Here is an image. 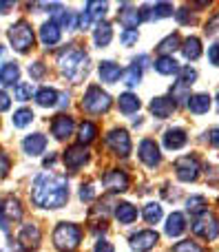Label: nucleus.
Returning <instances> with one entry per match:
<instances>
[{"label":"nucleus","mask_w":219,"mask_h":252,"mask_svg":"<svg viewBox=\"0 0 219 252\" xmlns=\"http://www.w3.org/2000/svg\"><path fill=\"white\" fill-rule=\"evenodd\" d=\"M175 175L182 182H195L199 177V161L195 157L186 155L175 161Z\"/></svg>","instance_id":"8"},{"label":"nucleus","mask_w":219,"mask_h":252,"mask_svg":"<svg viewBox=\"0 0 219 252\" xmlns=\"http://www.w3.org/2000/svg\"><path fill=\"white\" fill-rule=\"evenodd\" d=\"M186 104H188L190 113L202 115V113H206V111L211 109V97H208L206 93H197V95H190Z\"/></svg>","instance_id":"23"},{"label":"nucleus","mask_w":219,"mask_h":252,"mask_svg":"<svg viewBox=\"0 0 219 252\" xmlns=\"http://www.w3.org/2000/svg\"><path fill=\"white\" fill-rule=\"evenodd\" d=\"M73 128H75V122L73 118L69 115H56L51 122V133L56 135V139H66L73 135Z\"/></svg>","instance_id":"13"},{"label":"nucleus","mask_w":219,"mask_h":252,"mask_svg":"<svg viewBox=\"0 0 219 252\" xmlns=\"http://www.w3.org/2000/svg\"><path fill=\"white\" fill-rule=\"evenodd\" d=\"M13 2H0V13H7V9H11Z\"/></svg>","instance_id":"52"},{"label":"nucleus","mask_w":219,"mask_h":252,"mask_svg":"<svg viewBox=\"0 0 219 252\" xmlns=\"http://www.w3.org/2000/svg\"><path fill=\"white\" fill-rule=\"evenodd\" d=\"M35 102H38L40 106H56L58 104V91L56 89H49V87H44V89H40L38 93H35Z\"/></svg>","instance_id":"30"},{"label":"nucleus","mask_w":219,"mask_h":252,"mask_svg":"<svg viewBox=\"0 0 219 252\" xmlns=\"http://www.w3.org/2000/svg\"><path fill=\"white\" fill-rule=\"evenodd\" d=\"M102 184H104V188L109 192H124L128 188V177L124 170H109V173H104V177H102Z\"/></svg>","instance_id":"11"},{"label":"nucleus","mask_w":219,"mask_h":252,"mask_svg":"<svg viewBox=\"0 0 219 252\" xmlns=\"http://www.w3.org/2000/svg\"><path fill=\"white\" fill-rule=\"evenodd\" d=\"M113 38V29H111L109 22H97L95 27V33H93V40H95L97 47H106Z\"/></svg>","instance_id":"29"},{"label":"nucleus","mask_w":219,"mask_h":252,"mask_svg":"<svg viewBox=\"0 0 219 252\" xmlns=\"http://www.w3.org/2000/svg\"><path fill=\"white\" fill-rule=\"evenodd\" d=\"M31 199L40 208H62L69 201V184H66V177L42 173L33 182Z\"/></svg>","instance_id":"1"},{"label":"nucleus","mask_w":219,"mask_h":252,"mask_svg":"<svg viewBox=\"0 0 219 252\" xmlns=\"http://www.w3.org/2000/svg\"><path fill=\"white\" fill-rule=\"evenodd\" d=\"M58 66L71 82H82L89 73V56L78 44H69L58 53Z\"/></svg>","instance_id":"2"},{"label":"nucleus","mask_w":219,"mask_h":252,"mask_svg":"<svg viewBox=\"0 0 219 252\" xmlns=\"http://www.w3.org/2000/svg\"><path fill=\"white\" fill-rule=\"evenodd\" d=\"M0 213H4V221H18L22 217V208H20V201L16 197H7L4 204L0 206Z\"/></svg>","instance_id":"22"},{"label":"nucleus","mask_w":219,"mask_h":252,"mask_svg":"<svg viewBox=\"0 0 219 252\" xmlns=\"http://www.w3.org/2000/svg\"><path fill=\"white\" fill-rule=\"evenodd\" d=\"M40 40H42L44 47H53V44H58L60 42V27H58L53 20L44 22V25L40 27Z\"/></svg>","instance_id":"18"},{"label":"nucleus","mask_w":219,"mask_h":252,"mask_svg":"<svg viewBox=\"0 0 219 252\" xmlns=\"http://www.w3.org/2000/svg\"><path fill=\"white\" fill-rule=\"evenodd\" d=\"M173 252H204L202 246H197L195 241H180V244L173 248Z\"/></svg>","instance_id":"42"},{"label":"nucleus","mask_w":219,"mask_h":252,"mask_svg":"<svg viewBox=\"0 0 219 252\" xmlns=\"http://www.w3.org/2000/svg\"><path fill=\"white\" fill-rule=\"evenodd\" d=\"M93 252H115V248H113V244H109V241H97L95 244V250Z\"/></svg>","instance_id":"49"},{"label":"nucleus","mask_w":219,"mask_h":252,"mask_svg":"<svg viewBox=\"0 0 219 252\" xmlns=\"http://www.w3.org/2000/svg\"><path fill=\"white\" fill-rule=\"evenodd\" d=\"M22 148H25L27 155L31 157H38L40 153L47 148V137H44L42 133H33V135H27L25 139H22Z\"/></svg>","instance_id":"15"},{"label":"nucleus","mask_w":219,"mask_h":252,"mask_svg":"<svg viewBox=\"0 0 219 252\" xmlns=\"http://www.w3.org/2000/svg\"><path fill=\"white\" fill-rule=\"evenodd\" d=\"M184 230H186L184 215H182V213H173L171 217L166 219V235L168 237H180Z\"/></svg>","instance_id":"25"},{"label":"nucleus","mask_w":219,"mask_h":252,"mask_svg":"<svg viewBox=\"0 0 219 252\" xmlns=\"http://www.w3.org/2000/svg\"><path fill=\"white\" fill-rule=\"evenodd\" d=\"M120 40H122L124 47H131V44H135V42H137V31H124L122 38H120Z\"/></svg>","instance_id":"45"},{"label":"nucleus","mask_w":219,"mask_h":252,"mask_svg":"<svg viewBox=\"0 0 219 252\" xmlns=\"http://www.w3.org/2000/svg\"><path fill=\"white\" fill-rule=\"evenodd\" d=\"M208 139H211L213 146H219V128H213L211 133H208Z\"/></svg>","instance_id":"51"},{"label":"nucleus","mask_w":219,"mask_h":252,"mask_svg":"<svg viewBox=\"0 0 219 252\" xmlns=\"http://www.w3.org/2000/svg\"><path fill=\"white\" fill-rule=\"evenodd\" d=\"M11 120H13V126H16V128H25L27 124H31L33 113H31V109H18Z\"/></svg>","instance_id":"37"},{"label":"nucleus","mask_w":219,"mask_h":252,"mask_svg":"<svg viewBox=\"0 0 219 252\" xmlns=\"http://www.w3.org/2000/svg\"><path fill=\"white\" fill-rule=\"evenodd\" d=\"M155 71L162 75H173L180 71V64L173 60V56H159L157 60H155Z\"/></svg>","instance_id":"27"},{"label":"nucleus","mask_w":219,"mask_h":252,"mask_svg":"<svg viewBox=\"0 0 219 252\" xmlns=\"http://www.w3.org/2000/svg\"><path fill=\"white\" fill-rule=\"evenodd\" d=\"M173 109H175V104H173L171 97H155V100L151 102V111H153V115L159 120H166L168 115L173 113Z\"/></svg>","instance_id":"20"},{"label":"nucleus","mask_w":219,"mask_h":252,"mask_svg":"<svg viewBox=\"0 0 219 252\" xmlns=\"http://www.w3.org/2000/svg\"><path fill=\"white\" fill-rule=\"evenodd\" d=\"M157 241H159V235L155 230H140V232H135V235L131 237V246L135 250H140V252L153 250Z\"/></svg>","instance_id":"12"},{"label":"nucleus","mask_w":219,"mask_h":252,"mask_svg":"<svg viewBox=\"0 0 219 252\" xmlns=\"http://www.w3.org/2000/svg\"><path fill=\"white\" fill-rule=\"evenodd\" d=\"M82 109L93 115L106 113V111L111 109V95L102 91L100 87H89L82 97Z\"/></svg>","instance_id":"5"},{"label":"nucleus","mask_w":219,"mask_h":252,"mask_svg":"<svg viewBox=\"0 0 219 252\" xmlns=\"http://www.w3.org/2000/svg\"><path fill=\"white\" fill-rule=\"evenodd\" d=\"M208 60L215 66H219V44H213V47L208 49Z\"/></svg>","instance_id":"48"},{"label":"nucleus","mask_w":219,"mask_h":252,"mask_svg":"<svg viewBox=\"0 0 219 252\" xmlns=\"http://www.w3.org/2000/svg\"><path fill=\"white\" fill-rule=\"evenodd\" d=\"M29 73H31V78H42L44 75V64L42 62H33V64L29 66Z\"/></svg>","instance_id":"47"},{"label":"nucleus","mask_w":219,"mask_h":252,"mask_svg":"<svg viewBox=\"0 0 219 252\" xmlns=\"http://www.w3.org/2000/svg\"><path fill=\"white\" fill-rule=\"evenodd\" d=\"M80 199L82 201H93L95 199V190H93L91 184H82V186H80Z\"/></svg>","instance_id":"43"},{"label":"nucleus","mask_w":219,"mask_h":252,"mask_svg":"<svg viewBox=\"0 0 219 252\" xmlns=\"http://www.w3.org/2000/svg\"><path fill=\"white\" fill-rule=\"evenodd\" d=\"M177 73H180V82L186 84V87H188V84H193L195 80H197V71L190 69V66H184V69H180Z\"/></svg>","instance_id":"41"},{"label":"nucleus","mask_w":219,"mask_h":252,"mask_svg":"<svg viewBox=\"0 0 219 252\" xmlns=\"http://www.w3.org/2000/svg\"><path fill=\"white\" fill-rule=\"evenodd\" d=\"M168 16H173V4H168V2H157L155 7L140 9L142 20H159V18H168Z\"/></svg>","instance_id":"14"},{"label":"nucleus","mask_w":219,"mask_h":252,"mask_svg":"<svg viewBox=\"0 0 219 252\" xmlns=\"http://www.w3.org/2000/svg\"><path fill=\"white\" fill-rule=\"evenodd\" d=\"M175 49H180V35H177V33L166 35V38L157 44V51L162 53V56H168V53L175 51Z\"/></svg>","instance_id":"34"},{"label":"nucleus","mask_w":219,"mask_h":252,"mask_svg":"<svg viewBox=\"0 0 219 252\" xmlns=\"http://www.w3.org/2000/svg\"><path fill=\"white\" fill-rule=\"evenodd\" d=\"M106 144L111 146V151L118 153V155L126 157L131 153V137H128V130L124 128H113L106 135Z\"/></svg>","instance_id":"7"},{"label":"nucleus","mask_w":219,"mask_h":252,"mask_svg":"<svg viewBox=\"0 0 219 252\" xmlns=\"http://www.w3.org/2000/svg\"><path fill=\"white\" fill-rule=\"evenodd\" d=\"M31 93H33V87L27 82H18L16 89H13V95H16V100H20V102L31 100Z\"/></svg>","instance_id":"39"},{"label":"nucleus","mask_w":219,"mask_h":252,"mask_svg":"<svg viewBox=\"0 0 219 252\" xmlns=\"http://www.w3.org/2000/svg\"><path fill=\"white\" fill-rule=\"evenodd\" d=\"M82 241V230H80L75 223H69V221H62L56 226L53 230V246L62 252H71L75 250Z\"/></svg>","instance_id":"3"},{"label":"nucleus","mask_w":219,"mask_h":252,"mask_svg":"<svg viewBox=\"0 0 219 252\" xmlns=\"http://www.w3.org/2000/svg\"><path fill=\"white\" fill-rule=\"evenodd\" d=\"M118 106H120V111H122V113L131 115V113H135V111L140 109L142 102L137 100V95H133V93H122V95H120V100H118Z\"/></svg>","instance_id":"28"},{"label":"nucleus","mask_w":219,"mask_h":252,"mask_svg":"<svg viewBox=\"0 0 219 252\" xmlns=\"http://www.w3.org/2000/svg\"><path fill=\"white\" fill-rule=\"evenodd\" d=\"M144 219L149 223H157L159 219H162V206L159 204H149L144 208Z\"/></svg>","instance_id":"40"},{"label":"nucleus","mask_w":219,"mask_h":252,"mask_svg":"<svg viewBox=\"0 0 219 252\" xmlns=\"http://www.w3.org/2000/svg\"><path fill=\"white\" fill-rule=\"evenodd\" d=\"M193 232L197 237H202V239H206V241L217 239V235H219V219L213 213L199 215V217L195 219V223H193Z\"/></svg>","instance_id":"6"},{"label":"nucleus","mask_w":219,"mask_h":252,"mask_svg":"<svg viewBox=\"0 0 219 252\" xmlns=\"http://www.w3.org/2000/svg\"><path fill=\"white\" fill-rule=\"evenodd\" d=\"M182 49H184V56L188 58V60H197V58L202 56V42H199V38H186Z\"/></svg>","instance_id":"33"},{"label":"nucleus","mask_w":219,"mask_h":252,"mask_svg":"<svg viewBox=\"0 0 219 252\" xmlns=\"http://www.w3.org/2000/svg\"><path fill=\"white\" fill-rule=\"evenodd\" d=\"M204 31H206V35H219V16L213 18V20L206 25V29H204Z\"/></svg>","instance_id":"46"},{"label":"nucleus","mask_w":219,"mask_h":252,"mask_svg":"<svg viewBox=\"0 0 219 252\" xmlns=\"http://www.w3.org/2000/svg\"><path fill=\"white\" fill-rule=\"evenodd\" d=\"M9 106H11V97H9L4 91H0V111H7Z\"/></svg>","instance_id":"50"},{"label":"nucleus","mask_w":219,"mask_h":252,"mask_svg":"<svg viewBox=\"0 0 219 252\" xmlns=\"http://www.w3.org/2000/svg\"><path fill=\"white\" fill-rule=\"evenodd\" d=\"M9 170H11V159H9L7 153L0 151V177H7Z\"/></svg>","instance_id":"44"},{"label":"nucleus","mask_w":219,"mask_h":252,"mask_svg":"<svg viewBox=\"0 0 219 252\" xmlns=\"http://www.w3.org/2000/svg\"><path fill=\"white\" fill-rule=\"evenodd\" d=\"M95 135H97V126L93 124V122H82L80 124V130H78V139H80V144H91L93 139H95Z\"/></svg>","instance_id":"32"},{"label":"nucleus","mask_w":219,"mask_h":252,"mask_svg":"<svg viewBox=\"0 0 219 252\" xmlns=\"http://www.w3.org/2000/svg\"><path fill=\"white\" fill-rule=\"evenodd\" d=\"M186 210H188L190 215H204V210H206V199H204V197H190L188 204H186Z\"/></svg>","instance_id":"38"},{"label":"nucleus","mask_w":219,"mask_h":252,"mask_svg":"<svg viewBox=\"0 0 219 252\" xmlns=\"http://www.w3.org/2000/svg\"><path fill=\"white\" fill-rule=\"evenodd\" d=\"M118 20L126 31H137V25L142 22V18H140V11H137V9L124 4V7L120 9V13H118Z\"/></svg>","instance_id":"16"},{"label":"nucleus","mask_w":219,"mask_h":252,"mask_svg":"<svg viewBox=\"0 0 219 252\" xmlns=\"http://www.w3.org/2000/svg\"><path fill=\"white\" fill-rule=\"evenodd\" d=\"M120 75H122V69H120V64H115V62L106 60L100 64V80L106 84H115L120 80Z\"/></svg>","instance_id":"21"},{"label":"nucleus","mask_w":219,"mask_h":252,"mask_svg":"<svg viewBox=\"0 0 219 252\" xmlns=\"http://www.w3.org/2000/svg\"><path fill=\"white\" fill-rule=\"evenodd\" d=\"M186 133L182 128H171L166 130V135H164V146L171 148V151H177V148H182L186 144Z\"/></svg>","instance_id":"24"},{"label":"nucleus","mask_w":219,"mask_h":252,"mask_svg":"<svg viewBox=\"0 0 219 252\" xmlns=\"http://www.w3.org/2000/svg\"><path fill=\"white\" fill-rule=\"evenodd\" d=\"M217 111H219V95H217Z\"/></svg>","instance_id":"55"},{"label":"nucleus","mask_w":219,"mask_h":252,"mask_svg":"<svg viewBox=\"0 0 219 252\" xmlns=\"http://www.w3.org/2000/svg\"><path fill=\"white\" fill-rule=\"evenodd\" d=\"M62 159H64V166L69 170H78L80 166H84L89 161V151H87V146L78 144V146L66 148L64 155H62Z\"/></svg>","instance_id":"10"},{"label":"nucleus","mask_w":219,"mask_h":252,"mask_svg":"<svg viewBox=\"0 0 219 252\" xmlns=\"http://www.w3.org/2000/svg\"><path fill=\"white\" fill-rule=\"evenodd\" d=\"M7 35H9V40H11L13 49H16L18 53H27L29 49H33V42H35L33 29H31V25L27 20H18L16 25H11L7 31Z\"/></svg>","instance_id":"4"},{"label":"nucleus","mask_w":219,"mask_h":252,"mask_svg":"<svg viewBox=\"0 0 219 252\" xmlns=\"http://www.w3.org/2000/svg\"><path fill=\"white\" fill-rule=\"evenodd\" d=\"M18 80H20V66L16 62H4L0 66V82L4 87H13V84H18Z\"/></svg>","instance_id":"19"},{"label":"nucleus","mask_w":219,"mask_h":252,"mask_svg":"<svg viewBox=\"0 0 219 252\" xmlns=\"http://www.w3.org/2000/svg\"><path fill=\"white\" fill-rule=\"evenodd\" d=\"M190 97V89L186 87V84H182V82H177L175 87L171 89V100H173V104H182V102H186Z\"/></svg>","instance_id":"35"},{"label":"nucleus","mask_w":219,"mask_h":252,"mask_svg":"<svg viewBox=\"0 0 219 252\" xmlns=\"http://www.w3.org/2000/svg\"><path fill=\"white\" fill-rule=\"evenodd\" d=\"M122 75H124V84H126V87H135V84H140V80H142V69L133 62V66H128Z\"/></svg>","instance_id":"36"},{"label":"nucleus","mask_w":219,"mask_h":252,"mask_svg":"<svg viewBox=\"0 0 219 252\" xmlns=\"http://www.w3.org/2000/svg\"><path fill=\"white\" fill-rule=\"evenodd\" d=\"M18 244L22 246L25 252H35L40 246V228L35 223H27L22 226L20 235H18Z\"/></svg>","instance_id":"9"},{"label":"nucleus","mask_w":219,"mask_h":252,"mask_svg":"<svg viewBox=\"0 0 219 252\" xmlns=\"http://www.w3.org/2000/svg\"><path fill=\"white\" fill-rule=\"evenodd\" d=\"M2 58H4V47H0V62H2Z\"/></svg>","instance_id":"54"},{"label":"nucleus","mask_w":219,"mask_h":252,"mask_svg":"<svg viewBox=\"0 0 219 252\" xmlns=\"http://www.w3.org/2000/svg\"><path fill=\"white\" fill-rule=\"evenodd\" d=\"M106 9H109V4L106 2H97V0H91V2H87V7H84V13H87L91 20H100L106 16Z\"/></svg>","instance_id":"31"},{"label":"nucleus","mask_w":219,"mask_h":252,"mask_svg":"<svg viewBox=\"0 0 219 252\" xmlns=\"http://www.w3.org/2000/svg\"><path fill=\"white\" fill-rule=\"evenodd\" d=\"M140 159L146 166H157L159 164V148L153 139H144L140 144Z\"/></svg>","instance_id":"17"},{"label":"nucleus","mask_w":219,"mask_h":252,"mask_svg":"<svg viewBox=\"0 0 219 252\" xmlns=\"http://www.w3.org/2000/svg\"><path fill=\"white\" fill-rule=\"evenodd\" d=\"M53 161H56V155H49V157H47V159H44V166L53 164Z\"/></svg>","instance_id":"53"},{"label":"nucleus","mask_w":219,"mask_h":252,"mask_svg":"<svg viewBox=\"0 0 219 252\" xmlns=\"http://www.w3.org/2000/svg\"><path fill=\"white\" fill-rule=\"evenodd\" d=\"M115 217H118L120 223H133L137 219V210H135V206H131L128 201H122V204H118V208H115Z\"/></svg>","instance_id":"26"}]
</instances>
